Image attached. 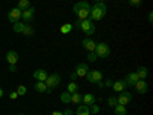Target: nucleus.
<instances>
[{"mask_svg": "<svg viewBox=\"0 0 153 115\" xmlns=\"http://www.w3.org/2000/svg\"><path fill=\"white\" fill-rule=\"evenodd\" d=\"M129 5L130 6H139L141 5V0H129Z\"/></svg>", "mask_w": 153, "mask_h": 115, "instance_id": "473e14b6", "label": "nucleus"}, {"mask_svg": "<svg viewBox=\"0 0 153 115\" xmlns=\"http://www.w3.org/2000/svg\"><path fill=\"white\" fill-rule=\"evenodd\" d=\"M68 92H69V94L78 92V84H76L75 81H71V83H68Z\"/></svg>", "mask_w": 153, "mask_h": 115, "instance_id": "a878e982", "label": "nucleus"}, {"mask_svg": "<svg viewBox=\"0 0 153 115\" xmlns=\"http://www.w3.org/2000/svg\"><path fill=\"white\" fill-rule=\"evenodd\" d=\"M60 100H61V103H65V105H68V103H71V94L66 91V92H63L61 95H60Z\"/></svg>", "mask_w": 153, "mask_h": 115, "instance_id": "bb28decb", "label": "nucleus"}, {"mask_svg": "<svg viewBox=\"0 0 153 115\" xmlns=\"http://www.w3.org/2000/svg\"><path fill=\"white\" fill-rule=\"evenodd\" d=\"M86 78H87L89 83H98V81L103 80V72L101 71H87Z\"/></svg>", "mask_w": 153, "mask_h": 115, "instance_id": "423d86ee", "label": "nucleus"}, {"mask_svg": "<svg viewBox=\"0 0 153 115\" xmlns=\"http://www.w3.org/2000/svg\"><path fill=\"white\" fill-rule=\"evenodd\" d=\"M51 115H63V112H60V111H55V112H52Z\"/></svg>", "mask_w": 153, "mask_h": 115, "instance_id": "ea45409f", "label": "nucleus"}, {"mask_svg": "<svg viewBox=\"0 0 153 115\" xmlns=\"http://www.w3.org/2000/svg\"><path fill=\"white\" fill-rule=\"evenodd\" d=\"M107 14V6L104 2H98L95 3L94 6H91V14H89V19H91L92 22L95 20H103Z\"/></svg>", "mask_w": 153, "mask_h": 115, "instance_id": "f257e3e1", "label": "nucleus"}, {"mask_svg": "<svg viewBox=\"0 0 153 115\" xmlns=\"http://www.w3.org/2000/svg\"><path fill=\"white\" fill-rule=\"evenodd\" d=\"M6 61L9 63V65H16V63L19 61V54L16 52V51H8L6 52Z\"/></svg>", "mask_w": 153, "mask_h": 115, "instance_id": "ddd939ff", "label": "nucleus"}, {"mask_svg": "<svg viewBox=\"0 0 153 115\" xmlns=\"http://www.w3.org/2000/svg\"><path fill=\"white\" fill-rule=\"evenodd\" d=\"M89 111H91V114H94V115H95V114H98V112H100V106H97V105L94 103V105L89 106Z\"/></svg>", "mask_w": 153, "mask_h": 115, "instance_id": "7c9ffc66", "label": "nucleus"}, {"mask_svg": "<svg viewBox=\"0 0 153 115\" xmlns=\"http://www.w3.org/2000/svg\"><path fill=\"white\" fill-rule=\"evenodd\" d=\"M63 115H74V112H72L71 109H66L65 112H63Z\"/></svg>", "mask_w": 153, "mask_h": 115, "instance_id": "4c0bfd02", "label": "nucleus"}, {"mask_svg": "<svg viewBox=\"0 0 153 115\" xmlns=\"http://www.w3.org/2000/svg\"><path fill=\"white\" fill-rule=\"evenodd\" d=\"M112 87H113L115 92H123V91H126L127 86H126V81L124 80H118V81H113Z\"/></svg>", "mask_w": 153, "mask_h": 115, "instance_id": "dca6fc26", "label": "nucleus"}, {"mask_svg": "<svg viewBox=\"0 0 153 115\" xmlns=\"http://www.w3.org/2000/svg\"><path fill=\"white\" fill-rule=\"evenodd\" d=\"M107 105H109L110 108L117 106V105H118V98H117V97H109V100H107Z\"/></svg>", "mask_w": 153, "mask_h": 115, "instance_id": "cd10ccee", "label": "nucleus"}, {"mask_svg": "<svg viewBox=\"0 0 153 115\" xmlns=\"http://www.w3.org/2000/svg\"><path fill=\"white\" fill-rule=\"evenodd\" d=\"M16 92H17L19 95H25V94L28 92V89L25 87V86H22V84H19V86H17V89H16Z\"/></svg>", "mask_w": 153, "mask_h": 115, "instance_id": "c85d7f7f", "label": "nucleus"}, {"mask_svg": "<svg viewBox=\"0 0 153 115\" xmlns=\"http://www.w3.org/2000/svg\"><path fill=\"white\" fill-rule=\"evenodd\" d=\"M138 80H139V78H138L136 72H130L129 75L126 77V80H124V81H126V86H133V84H135Z\"/></svg>", "mask_w": 153, "mask_h": 115, "instance_id": "2eb2a0df", "label": "nucleus"}, {"mask_svg": "<svg viewBox=\"0 0 153 115\" xmlns=\"http://www.w3.org/2000/svg\"><path fill=\"white\" fill-rule=\"evenodd\" d=\"M19 115H25V114H19Z\"/></svg>", "mask_w": 153, "mask_h": 115, "instance_id": "37998d69", "label": "nucleus"}, {"mask_svg": "<svg viewBox=\"0 0 153 115\" xmlns=\"http://www.w3.org/2000/svg\"><path fill=\"white\" fill-rule=\"evenodd\" d=\"M112 84H113L112 80H106V81H104V87H112Z\"/></svg>", "mask_w": 153, "mask_h": 115, "instance_id": "f704fd0d", "label": "nucleus"}, {"mask_svg": "<svg viewBox=\"0 0 153 115\" xmlns=\"http://www.w3.org/2000/svg\"><path fill=\"white\" fill-rule=\"evenodd\" d=\"M98 2H101V0H95V3H98Z\"/></svg>", "mask_w": 153, "mask_h": 115, "instance_id": "79ce46f5", "label": "nucleus"}, {"mask_svg": "<svg viewBox=\"0 0 153 115\" xmlns=\"http://www.w3.org/2000/svg\"><path fill=\"white\" fill-rule=\"evenodd\" d=\"M74 14L78 17V20H84V19H89V14H91V5L87 2H78L74 5Z\"/></svg>", "mask_w": 153, "mask_h": 115, "instance_id": "f03ea898", "label": "nucleus"}, {"mask_svg": "<svg viewBox=\"0 0 153 115\" xmlns=\"http://www.w3.org/2000/svg\"><path fill=\"white\" fill-rule=\"evenodd\" d=\"M17 8H20L22 11H25V9L31 8V2H29V0H19V6Z\"/></svg>", "mask_w": 153, "mask_h": 115, "instance_id": "393cba45", "label": "nucleus"}, {"mask_svg": "<svg viewBox=\"0 0 153 115\" xmlns=\"http://www.w3.org/2000/svg\"><path fill=\"white\" fill-rule=\"evenodd\" d=\"M34 89H35L37 92H40V94H43V92H48V87H46L45 81H37V83L34 84Z\"/></svg>", "mask_w": 153, "mask_h": 115, "instance_id": "412c9836", "label": "nucleus"}, {"mask_svg": "<svg viewBox=\"0 0 153 115\" xmlns=\"http://www.w3.org/2000/svg\"><path fill=\"white\" fill-rule=\"evenodd\" d=\"M23 29H25V23H23V22H17V23L12 25V31L17 32V34H22Z\"/></svg>", "mask_w": 153, "mask_h": 115, "instance_id": "5701e85b", "label": "nucleus"}, {"mask_svg": "<svg viewBox=\"0 0 153 115\" xmlns=\"http://www.w3.org/2000/svg\"><path fill=\"white\" fill-rule=\"evenodd\" d=\"M136 75H138V78H139V80H146V78H147V75H149V71H147V68H144V66L138 68V71H136Z\"/></svg>", "mask_w": 153, "mask_h": 115, "instance_id": "aec40b11", "label": "nucleus"}, {"mask_svg": "<svg viewBox=\"0 0 153 115\" xmlns=\"http://www.w3.org/2000/svg\"><path fill=\"white\" fill-rule=\"evenodd\" d=\"M60 81H61V78H60L58 74H51V75H48V78L45 80V84H46L48 89H51V91H52L54 87H57V86L60 84Z\"/></svg>", "mask_w": 153, "mask_h": 115, "instance_id": "39448f33", "label": "nucleus"}, {"mask_svg": "<svg viewBox=\"0 0 153 115\" xmlns=\"http://www.w3.org/2000/svg\"><path fill=\"white\" fill-rule=\"evenodd\" d=\"M87 60L91 61V63H95V61L98 60V55H97L95 52H87Z\"/></svg>", "mask_w": 153, "mask_h": 115, "instance_id": "c756f323", "label": "nucleus"}, {"mask_svg": "<svg viewBox=\"0 0 153 115\" xmlns=\"http://www.w3.org/2000/svg\"><path fill=\"white\" fill-rule=\"evenodd\" d=\"M87 71H89V66L86 65V63H80V65H76V68H75L76 77H86Z\"/></svg>", "mask_w": 153, "mask_h": 115, "instance_id": "f8f14e48", "label": "nucleus"}, {"mask_svg": "<svg viewBox=\"0 0 153 115\" xmlns=\"http://www.w3.org/2000/svg\"><path fill=\"white\" fill-rule=\"evenodd\" d=\"M9 71L11 72H17V66L16 65H9Z\"/></svg>", "mask_w": 153, "mask_h": 115, "instance_id": "e433bc0d", "label": "nucleus"}, {"mask_svg": "<svg viewBox=\"0 0 153 115\" xmlns=\"http://www.w3.org/2000/svg\"><path fill=\"white\" fill-rule=\"evenodd\" d=\"M34 78L37 81H45L48 78V72L45 69H37V71H34Z\"/></svg>", "mask_w": 153, "mask_h": 115, "instance_id": "4468645a", "label": "nucleus"}, {"mask_svg": "<svg viewBox=\"0 0 153 115\" xmlns=\"http://www.w3.org/2000/svg\"><path fill=\"white\" fill-rule=\"evenodd\" d=\"M22 34H23V35H26V37H31V35H34V28L31 26V25L25 23V29H23Z\"/></svg>", "mask_w": 153, "mask_h": 115, "instance_id": "b1692460", "label": "nucleus"}, {"mask_svg": "<svg viewBox=\"0 0 153 115\" xmlns=\"http://www.w3.org/2000/svg\"><path fill=\"white\" fill-rule=\"evenodd\" d=\"M76 78H78V77H76V74H75V71H74V72H71V80H72V81H75Z\"/></svg>", "mask_w": 153, "mask_h": 115, "instance_id": "c9c22d12", "label": "nucleus"}, {"mask_svg": "<svg viewBox=\"0 0 153 115\" xmlns=\"http://www.w3.org/2000/svg\"><path fill=\"white\" fill-rule=\"evenodd\" d=\"M9 98H11V100H17V98H19V94H17L16 91L11 92V94H9Z\"/></svg>", "mask_w": 153, "mask_h": 115, "instance_id": "72a5a7b5", "label": "nucleus"}, {"mask_svg": "<svg viewBox=\"0 0 153 115\" xmlns=\"http://www.w3.org/2000/svg\"><path fill=\"white\" fill-rule=\"evenodd\" d=\"M75 114L76 115H91V111H89V106H86V105H78Z\"/></svg>", "mask_w": 153, "mask_h": 115, "instance_id": "a211bd4d", "label": "nucleus"}, {"mask_svg": "<svg viewBox=\"0 0 153 115\" xmlns=\"http://www.w3.org/2000/svg\"><path fill=\"white\" fill-rule=\"evenodd\" d=\"M113 111H115V115H127V109H126V106H123V105L113 106Z\"/></svg>", "mask_w": 153, "mask_h": 115, "instance_id": "4be33fe9", "label": "nucleus"}, {"mask_svg": "<svg viewBox=\"0 0 153 115\" xmlns=\"http://www.w3.org/2000/svg\"><path fill=\"white\" fill-rule=\"evenodd\" d=\"M147 19H149V22H150V23L153 22V14H152V12H149V16H147Z\"/></svg>", "mask_w": 153, "mask_h": 115, "instance_id": "58836bf2", "label": "nucleus"}, {"mask_svg": "<svg viewBox=\"0 0 153 115\" xmlns=\"http://www.w3.org/2000/svg\"><path fill=\"white\" fill-rule=\"evenodd\" d=\"M95 54L98 55V58H107L110 55V46L104 42H100L95 46Z\"/></svg>", "mask_w": 153, "mask_h": 115, "instance_id": "20e7f679", "label": "nucleus"}, {"mask_svg": "<svg viewBox=\"0 0 153 115\" xmlns=\"http://www.w3.org/2000/svg\"><path fill=\"white\" fill-rule=\"evenodd\" d=\"M71 103H74V105H81V103H83V95H81L80 92L71 94Z\"/></svg>", "mask_w": 153, "mask_h": 115, "instance_id": "f3484780", "label": "nucleus"}, {"mask_svg": "<svg viewBox=\"0 0 153 115\" xmlns=\"http://www.w3.org/2000/svg\"><path fill=\"white\" fill-rule=\"evenodd\" d=\"M95 46H97V43L92 40L91 37L83 38V48L87 51V52H95Z\"/></svg>", "mask_w": 153, "mask_h": 115, "instance_id": "9d476101", "label": "nucleus"}, {"mask_svg": "<svg viewBox=\"0 0 153 115\" xmlns=\"http://www.w3.org/2000/svg\"><path fill=\"white\" fill-rule=\"evenodd\" d=\"M133 86H135V89H136L138 94H143V95H144V94H147V91H149V84H147L146 80H138Z\"/></svg>", "mask_w": 153, "mask_h": 115, "instance_id": "1a4fd4ad", "label": "nucleus"}, {"mask_svg": "<svg viewBox=\"0 0 153 115\" xmlns=\"http://www.w3.org/2000/svg\"><path fill=\"white\" fill-rule=\"evenodd\" d=\"M34 14H35V8H34V6L22 11V19H23V22H32Z\"/></svg>", "mask_w": 153, "mask_h": 115, "instance_id": "9b49d317", "label": "nucleus"}, {"mask_svg": "<svg viewBox=\"0 0 153 115\" xmlns=\"http://www.w3.org/2000/svg\"><path fill=\"white\" fill-rule=\"evenodd\" d=\"M117 98H118V105L127 106V105L132 101V94L127 92V91H123V92H120V95H118Z\"/></svg>", "mask_w": 153, "mask_h": 115, "instance_id": "6e6552de", "label": "nucleus"}, {"mask_svg": "<svg viewBox=\"0 0 153 115\" xmlns=\"http://www.w3.org/2000/svg\"><path fill=\"white\" fill-rule=\"evenodd\" d=\"M2 97H3V89L0 87V98H2Z\"/></svg>", "mask_w": 153, "mask_h": 115, "instance_id": "a19ab883", "label": "nucleus"}, {"mask_svg": "<svg viewBox=\"0 0 153 115\" xmlns=\"http://www.w3.org/2000/svg\"><path fill=\"white\" fill-rule=\"evenodd\" d=\"M8 19H9V22L14 25V23H17V22H20V19H22V9L20 8H12V9H9V12H8Z\"/></svg>", "mask_w": 153, "mask_h": 115, "instance_id": "0eeeda50", "label": "nucleus"}, {"mask_svg": "<svg viewBox=\"0 0 153 115\" xmlns=\"http://www.w3.org/2000/svg\"><path fill=\"white\" fill-rule=\"evenodd\" d=\"M94 103H95V95H92V94H86V95H83V105L91 106V105H94Z\"/></svg>", "mask_w": 153, "mask_h": 115, "instance_id": "6ab92c4d", "label": "nucleus"}, {"mask_svg": "<svg viewBox=\"0 0 153 115\" xmlns=\"http://www.w3.org/2000/svg\"><path fill=\"white\" fill-rule=\"evenodd\" d=\"M80 29H81L87 37H91L92 34H95V23H94L91 19L80 20Z\"/></svg>", "mask_w": 153, "mask_h": 115, "instance_id": "7ed1b4c3", "label": "nucleus"}, {"mask_svg": "<svg viewBox=\"0 0 153 115\" xmlns=\"http://www.w3.org/2000/svg\"><path fill=\"white\" fill-rule=\"evenodd\" d=\"M72 29V25L71 23H66V25H63L61 26V32H69Z\"/></svg>", "mask_w": 153, "mask_h": 115, "instance_id": "2f4dec72", "label": "nucleus"}, {"mask_svg": "<svg viewBox=\"0 0 153 115\" xmlns=\"http://www.w3.org/2000/svg\"><path fill=\"white\" fill-rule=\"evenodd\" d=\"M101 2H103V0H101Z\"/></svg>", "mask_w": 153, "mask_h": 115, "instance_id": "c03bdc74", "label": "nucleus"}]
</instances>
